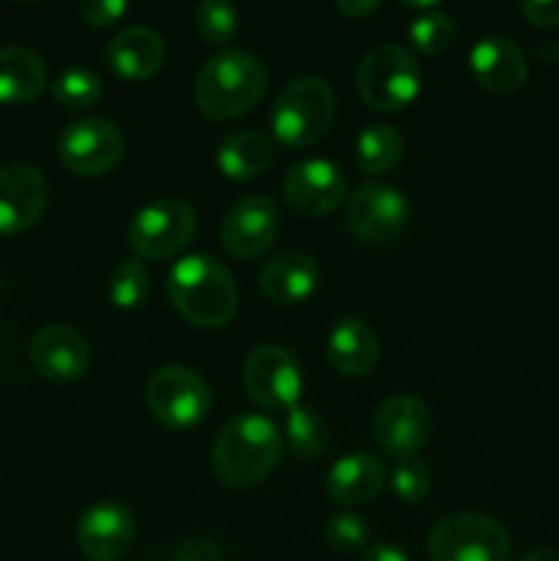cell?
I'll use <instances>...</instances> for the list:
<instances>
[{"instance_id":"obj_21","label":"cell","mask_w":559,"mask_h":561,"mask_svg":"<svg viewBox=\"0 0 559 561\" xmlns=\"http://www.w3.org/2000/svg\"><path fill=\"white\" fill-rule=\"evenodd\" d=\"M387 482V466L378 455L351 453L334 460L327 474V493L338 504H365L381 493Z\"/></svg>"},{"instance_id":"obj_3","label":"cell","mask_w":559,"mask_h":561,"mask_svg":"<svg viewBox=\"0 0 559 561\" xmlns=\"http://www.w3.org/2000/svg\"><path fill=\"white\" fill-rule=\"evenodd\" d=\"M168 296L175 310L201 329H219L239 310V288L233 274L217 257L186 255L170 268Z\"/></svg>"},{"instance_id":"obj_16","label":"cell","mask_w":559,"mask_h":561,"mask_svg":"<svg viewBox=\"0 0 559 561\" xmlns=\"http://www.w3.org/2000/svg\"><path fill=\"white\" fill-rule=\"evenodd\" d=\"M280 236V211L269 197L244 195L223 219V244L233 257L250 261L263 255Z\"/></svg>"},{"instance_id":"obj_23","label":"cell","mask_w":559,"mask_h":561,"mask_svg":"<svg viewBox=\"0 0 559 561\" xmlns=\"http://www.w3.org/2000/svg\"><path fill=\"white\" fill-rule=\"evenodd\" d=\"M47 88V64L33 49L20 44L0 47V102L25 104L38 99Z\"/></svg>"},{"instance_id":"obj_26","label":"cell","mask_w":559,"mask_h":561,"mask_svg":"<svg viewBox=\"0 0 559 561\" xmlns=\"http://www.w3.org/2000/svg\"><path fill=\"white\" fill-rule=\"evenodd\" d=\"M280 433H283V444H288L299 458H318L329 442V427L323 416L316 409L301 403L285 411L283 431Z\"/></svg>"},{"instance_id":"obj_35","label":"cell","mask_w":559,"mask_h":561,"mask_svg":"<svg viewBox=\"0 0 559 561\" xmlns=\"http://www.w3.org/2000/svg\"><path fill=\"white\" fill-rule=\"evenodd\" d=\"M521 14L535 27H554L559 25V0H524Z\"/></svg>"},{"instance_id":"obj_6","label":"cell","mask_w":559,"mask_h":561,"mask_svg":"<svg viewBox=\"0 0 559 561\" xmlns=\"http://www.w3.org/2000/svg\"><path fill=\"white\" fill-rule=\"evenodd\" d=\"M510 548L507 529L486 513L447 515L427 535L433 561H507Z\"/></svg>"},{"instance_id":"obj_30","label":"cell","mask_w":559,"mask_h":561,"mask_svg":"<svg viewBox=\"0 0 559 561\" xmlns=\"http://www.w3.org/2000/svg\"><path fill=\"white\" fill-rule=\"evenodd\" d=\"M458 36V27H455L453 16L444 14V11H427L420 14L409 25V42L417 53L422 55H442L447 53L455 44Z\"/></svg>"},{"instance_id":"obj_4","label":"cell","mask_w":559,"mask_h":561,"mask_svg":"<svg viewBox=\"0 0 559 561\" xmlns=\"http://www.w3.org/2000/svg\"><path fill=\"white\" fill-rule=\"evenodd\" d=\"M338 113L332 85L321 77H296L272 107V131L283 146L310 148L323 140Z\"/></svg>"},{"instance_id":"obj_20","label":"cell","mask_w":559,"mask_h":561,"mask_svg":"<svg viewBox=\"0 0 559 561\" xmlns=\"http://www.w3.org/2000/svg\"><path fill=\"white\" fill-rule=\"evenodd\" d=\"M321 283V268L307 252H280L258 274L261 294L274 305H299L310 299Z\"/></svg>"},{"instance_id":"obj_38","label":"cell","mask_w":559,"mask_h":561,"mask_svg":"<svg viewBox=\"0 0 559 561\" xmlns=\"http://www.w3.org/2000/svg\"><path fill=\"white\" fill-rule=\"evenodd\" d=\"M518 561H559L557 548H529L518 557Z\"/></svg>"},{"instance_id":"obj_25","label":"cell","mask_w":559,"mask_h":561,"mask_svg":"<svg viewBox=\"0 0 559 561\" xmlns=\"http://www.w3.org/2000/svg\"><path fill=\"white\" fill-rule=\"evenodd\" d=\"M406 142L395 126L376 124L362 129V135L356 137V164H360L362 173L367 175H381L387 170L398 168L400 159H403Z\"/></svg>"},{"instance_id":"obj_2","label":"cell","mask_w":559,"mask_h":561,"mask_svg":"<svg viewBox=\"0 0 559 561\" xmlns=\"http://www.w3.org/2000/svg\"><path fill=\"white\" fill-rule=\"evenodd\" d=\"M269 88L266 66L244 49H217L201 66L192 85L197 110L212 121H233L250 113Z\"/></svg>"},{"instance_id":"obj_27","label":"cell","mask_w":559,"mask_h":561,"mask_svg":"<svg viewBox=\"0 0 559 561\" xmlns=\"http://www.w3.org/2000/svg\"><path fill=\"white\" fill-rule=\"evenodd\" d=\"M151 294V272L140 257H126L110 272L107 296L115 310H137Z\"/></svg>"},{"instance_id":"obj_34","label":"cell","mask_w":559,"mask_h":561,"mask_svg":"<svg viewBox=\"0 0 559 561\" xmlns=\"http://www.w3.org/2000/svg\"><path fill=\"white\" fill-rule=\"evenodd\" d=\"M170 561H225V559L214 540H208V537H190V540H184L179 548H175L173 559Z\"/></svg>"},{"instance_id":"obj_28","label":"cell","mask_w":559,"mask_h":561,"mask_svg":"<svg viewBox=\"0 0 559 561\" xmlns=\"http://www.w3.org/2000/svg\"><path fill=\"white\" fill-rule=\"evenodd\" d=\"M53 99L66 110H88L102 99V80L88 66H69L53 82Z\"/></svg>"},{"instance_id":"obj_10","label":"cell","mask_w":559,"mask_h":561,"mask_svg":"<svg viewBox=\"0 0 559 561\" xmlns=\"http://www.w3.org/2000/svg\"><path fill=\"white\" fill-rule=\"evenodd\" d=\"M124 131L107 118H80L58 137V157L64 168L85 179L110 173L124 159Z\"/></svg>"},{"instance_id":"obj_5","label":"cell","mask_w":559,"mask_h":561,"mask_svg":"<svg viewBox=\"0 0 559 561\" xmlns=\"http://www.w3.org/2000/svg\"><path fill=\"white\" fill-rule=\"evenodd\" d=\"M420 64L398 44H376L356 66V91L376 113H400L420 96Z\"/></svg>"},{"instance_id":"obj_17","label":"cell","mask_w":559,"mask_h":561,"mask_svg":"<svg viewBox=\"0 0 559 561\" xmlns=\"http://www.w3.org/2000/svg\"><path fill=\"white\" fill-rule=\"evenodd\" d=\"M27 359L33 370L55 383L80 381L91 367V345L77 329L53 323L33 334L27 345Z\"/></svg>"},{"instance_id":"obj_11","label":"cell","mask_w":559,"mask_h":561,"mask_svg":"<svg viewBox=\"0 0 559 561\" xmlns=\"http://www.w3.org/2000/svg\"><path fill=\"white\" fill-rule=\"evenodd\" d=\"M409 222V201L389 184H362L345 203V225L365 244H389Z\"/></svg>"},{"instance_id":"obj_32","label":"cell","mask_w":559,"mask_h":561,"mask_svg":"<svg viewBox=\"0 0 559 561\" xmlns=\"http://www.w3.org/2000/svg\"><path fill=\"white\" fill-rule=\"evenodd\" d=\"M389 480H392L395 496H398L403 504L425 502L427 493H431V485H433L431 469H427L420 458L398 460Z\"/></svg>"},{"instance_id":"obj_37","label":"cell","mask_w":559,"mask_h":561,"mask_svg":"<svg viewBox=\"0 0 559 561\" xmlns=\"http://www.w3.org/2000/svg\"><path fill=\"white\" fill-rule=\"evenodd\" d=\"M378 9H381L378 0H340L338 3V11L349 16V20H362V16L376 14Z\"/></svg>"},{"instance_id":"obj_7","label":"cell","mask_w":559,"mask_h":561,"mask_svg":"<svg viewBox=\"0 0 559 561\" xmlns=\"http://www.w3.org/2000/svg\"><path fill=\"white\" fill-rule=\"evenodd\" d=\"M197 233V214L181 197H157L132 217L126 241L140 261H164L190 247Z\"/></svg>"},{"instance_id":"obj_14","label":"cell","mask_w":559,"mask_h":561,"mask_svg":"<svg viewBox=\"0 0 559 561\" xmlns=\"http://www.w3.org/2000/svg\"><path fill=\"white\" fill-rule=\"evenodd\" d=\"M345 175L329 159H305L294 164L283 179V197L294 211L305 217H323L345 203Z\"/></svg>"},{"instance_id":"obj_19","label":"cell","mask_w":559,"mask_h":561,"mask_svg":"<svg viewBox=\"0 0 559 561\" xmlns=\"http://www.w3.org/2000/svg\"><path fill=\"white\" fill-rule=\"evenodd\" d=\"M164 55H168L164 38L153 27L132 25L110 38L104 47V66L118 80L137 82L157 75L164 64Z\"/></svg>"},{"instance_id":"obj_8","label":"cell","mask_w":559,"mask_h":561,"mask_svg":"<svg viewBox=\"0 0 559 561\" xmlns=\"http://www.w3.org/2000/svg\"><path fill=\"white\" fill-rule=\"evenodd\" d=\"M146 405L159 425L186 431L201 425L212 411V389L206 378L184 365L159 367L146 383Z\"/></svg>"},{"instance_id":"obj_31","label":"cell","mask_w":559,"mask_h":561,"mask_svg":"<svg viewBox=\"0 0 559 561\" xmlns=\"http://www.w3.org/2000/svg\"><path fill=\"white\" fill-rule=\"evenodd\" d=\"M329 548L338 553H365L370 548V526L354 513H338L323 526Z\"/></svg>"},{"instance_id":"obj_33","label":"cell","mask_w":559,"mask_h":561,"mask_svg":"<svg viewBox=\"0 0 559 561\" xmlns=\"http://www.w3.org/2000/svg\"><path fill=\"white\" fill-rule=\"evenodd\" d=\"M126 11H129V3H124V0H85V3L77 5V14L91 27H110Z\"/></svg>"},{"instance_id":"obj_36","label":"cell","mask_w":559,"mask_h":561,"mask_svg":"<svg viewBox=\"0 0 559 561\" xmlns=\"http://www.w3.org/2000/svg\"><path fill=\"white\" fill-rule=\"evenodd\" d=\"M360 561H411V559L406 557L403 548L392 546V542H376V546H370L365 553H362Z\"/></svg>"},{"instance_id":"obj_15","label":"cell","mask_w":559,"mask_h":561,"mask_svg":"<svg viewBox=\"0 0 559 561\" xmlns=\"http://www.w3.org/2000/svg\"><path fill=\"white\" fill-rule=\"evenodd\" d=\"M135 515L121 502H96L80 515L77 548L91 561H118L135 546Z\"/></svg>"},{"instance_id":"obj_9","label":"cell","mask_w":559,"mask_h":561,"mask_svg":"<svg viewBox=\"0 0 559 561\" xmlns=\"http://www.w3.org/2000/svg\"><path fill=\"white\" fill-rule=\"evenodd\" d=\"M247 394L266 411H288L299 405L305 378L296 356L283 345H258L241 370Z\"/></svg>"},{"instance_id":"obj_12","label":"cell","mask_w":559,"mask_h":561,"mask_svg":"<svg viewBox=\"0 0 559 561\" xmlns=\"http://www.w3.org/2000/svg\"><path fill=\"white\" fill-rule=\"evenodd\" d=\"M433 431V416L425 400L414 394H395L378 405L373 416V442L392 458H414L427 444Z\"/></svg>"},{"instance_id":"obj_13","label":"cell","mask_w":559,"mask_h":561,"mask_svg":"<svg viewBox=\"0 0 559 561\" xmlns=\"http://www.w3.org/2000/svg\"><path fill=\"white\" fill-rule=\"evenodd\" d=\"M49 201V184L38 168L11 162L0 168V233H25L42 219Z\"/></svg>"},{"instance_id":"obj_24","label":"cell","mask_w":559,"mask_h":561,"mask_svg":"<svg viewBox=\"0 0 559 561\" xmlns=\"http://www.w3.org/2000/svg\"><path fill=\"white\" fill-rule=\"evenodd\" d=\"M274 159V142L263 131L239 129L217 148V168L230 181H252L266 173Z\"/></svg>"},{"instance_id":"obj_22","label":"cell","mask_w":559,"mask_h":561,"mask_svg":"<svg viewBox=\"0 0 559 561\" xmlns=\"http://www.w3.org/2000/svg\"><path fill=\"white\" fill-rule=\"evenodd\" d=\"M329 365L349 378H362L378 365V337L360 318H343L327 337Z\"/></svg>"},{"instance_id":"obj_1","label":"cell","mask_w":559,"mask_h":561,"mask_svg":"<svg viewBox=\"0 0 559 561\" xmlns=\"http://www.w3.org/2000/svg\"><path fill=\"white\" fill-rule=\"evenodd\" d=\"M283 433L269 416L239 414L219 431L212 449V469L225 488L247 491L277 469Z\"/></svg>"},{"instance_id":"obj_18","label":"cell","mask_w":559,"mask_h":561,"mask_svg":"<svg viewBox=\"0 0 559 561\" xmlns=\"http://www.w3.org/2000/svg\"><path fill=\"white\" fill-rule=\"evenodd\" d=\"M469 69L477 85L502 96L521 91L529 80V60L524 49L507 36L480 38L469 53Z\"/></svg>"},{"instance_id":"obj_29","label":"cell","mask_w":559,"mask_h":561,"mask_svg":"<svg viewBox=\"0 0 559 561\" xmlns=\"http://www.w3.org/2000/svg\"><path fill=\"white\" fill-rule=\"evenodd\" d=\"M239 9L233 3H225V0H203L195 9L197 33L212 47L225 49V44L233 42V36L239 33Z\"/></svg>"}]
</instances>
